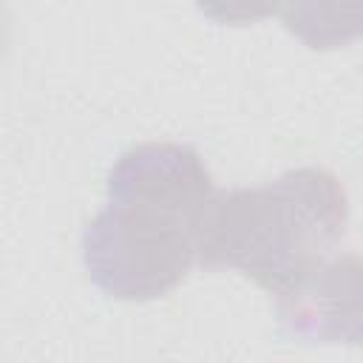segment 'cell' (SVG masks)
Here are the masks:
<instances>
[{
  "mask_svg": "<svg viewBox=\"0 0 363 363\" xmlns=\"http://www.w3.org/2000/svg\"><path fill=\"white\" fill-rule=\"evenodd\" d=\"M323 272H326L323 281H320V275H315L309 281V284L323 286V292H318V295L301 292L292 298V303H298V301H323V303L340 301V309H346L340 315V335L363 343V261L346 258Z\"/></svg>",
  "mask_w": 363,
  "mask_h": 363,
  "instance_id": "cell-4",
  "label": "cell"
},
{
  "mask_svg": "<svg viewBox=\"0 0 363 363\" xmlns=\"http://www.w3.org/2000/svg\"><path fill=\"white\" fill-rule=\"evenodd\" d=\"M346 201L323 170L286 173L261 190H235L210 201L199 258L207 267H238L284 298L298 295L343 235Z\"/></svg>",
  "mask_w": 363,
  "mask_h": 363,
  "instance_id": "cell-2",
  "label": "cell"
},
{
  "mask_svg": "<svg viewBox=\"0 0 363 363\" xmlns=\"http://www.w3.org/2000/svg\"><path fill=\"white\" fill-rule=\"evenodd\" d=\"M278 14L309 48H335L363 34V0H281Z\"/></svg>",
  "mask_w": 363,
  "mask_h": 363,
  "instance_id": "cell-3",
  "label": "cell"
},
{
  "mask_svg": "<svg viewBox=\"0 0 363 363\" xmlns=\"http://www.w3.org/2000/svg\"><path fill=\"white\" fill-rule=\"evenodd\" d=\"M210 176L196 153L145 145L111 173L108 207L85 230V264L116 298H156L176 286L199 255Z\"/></svg>",
  "mask_w": 363,
  "mask_h": 363,
  "instance_id": "cell-1",
  "label": "cell"
},
{
  "mask_svg": "<svg viewBox=\"0 0 363 363\" xmlns=\"http://www.w3.org/2000/svg\"><path fill=\"white\" fill-rule=\"evenodd\" d=\"M204 14L221 23H252L278 11L281 0H196Z\"/></svg>",
  "mask_w": 363,
  "mask_h": 363,
  "instance_id": "cell-5",
  "label": "cell"
}]
</instances>
